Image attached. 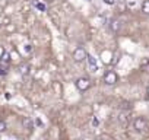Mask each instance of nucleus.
Returning a JSON list of instances; mask_svg holds the SVG:
<instances>
[{"label": "nucleus", "instance_id": "f257e3e1", "mask_svg": "<svg viewBox=\"0 0 149 140\" xmlns=\"http://www.w3.org/2000/svg\"><path fill=\"white\" fill-rule=\"evenodd\" d=\"M133 128L137 133H146L148 131V120L145 117H136L133 121Z\"/></svg>", "mask_w": 149, "mask_h": 140}, {"label": "nucleus", "instance_id": "f03ea898", "mask_svg": "<svg viewBox=\"0 0 149 140\" xmlns=\"http://www.w3.org/2000/svg\"><path fill=\"white\" fill-rule=\"evenodd\" d=\"M118 82V75L114 72V70H108V72L104 73V83L108 86H113Z\"/></svg>", "mask_w": 149, "mask_h": 140}, {"label": "nucleus", "instance_id": "7ed1b4c3", "mask_svg": "<svg viewBox=\"0 0 149 140\" xmlns=\"http://www.w3.org/2000/svg\"><path fill=\"white\" fill-rule=\"evenodd\" d=\"M86 57H88V53L82 47H78L76 50L73 51V60L76 61V63H82L84 60H86Z\"/></svg>", "mask_w": 149, "mask_h": 140}, {"label": "nucleus", "instance_id": "20e7f679", "mask_svg": "<svg viewBox=\"0 0 149 140\" xmlns=\"http://www.w3.org/2000/svg\"><path fill=\"white\" fill-rule=\"evenodd\" d=\"M74 85H76L78 91H81V92H85V91H88V89L91 88V80H89L88 78H79V79H76Z\"/></svg>", "mask_w": 149, "mask_h": 140}, {"label": "nucleus", "instance_id": "39448f33", "mask_svg": "<svg viewBox=\"0 0 149 140\" xmlns=\"http://www.w3.org/2000/svg\"><path fill=\"white\" fill-rule=\"evenodd\" d=\"M18 70H19V73H21L22 76H26V75L29 73V70H31V64H29V63H21V64L18 66Z\"/></svg>", "mask_w": 149, "mask_h": 140}, {"label": "nucleus", "instance_id": "423d86ee", "mask_svg": "<svg viewBox=\"0 0 149 140\" xmlns=\"http://www.w3.org/2000/svg\"><path fill=\"white\" fill-rule=\"evenodd\" d=\"M86 61H88V66H89V69L92 70V72H97V69H98V66H97V58H95L94 55H89V54H88Z\"/></svg>", "mask_w": 149, "mask_h": 140}, {"label": "nucleus", "instance_id": "0eeeda50", "mask_svg": "<svg viewBox=\"0 0 149 140\" xmlns=\"http://www.w3.org/2000/svg\"><path fill=\"white\" fill-rule=\"evenodd\" d=\"M110 29H111L113 32H118V31L121 29L120 21H118V19H111V21H110Z\"/></svg>", "mask_w": 149, "mask_h": 140}, {"label": "nucleus", "instance_id": "6e6552de", "mask_svg": "<svg viewBox=\"0 0 149 140\" xmlns=\"http://www.w3.org/2000/svg\"><path fill=\"white\" fill-rule=\"evenodd\" d=\"M22 125H24V128H26V130H32L34 128V124H32V121H31V118H22Z\"/></svg>", "mask_w": 149, "mask_h": 140}, {"label": "nucleus", "instance_id": "1a4fd4ad", "mask_svg": "<svg viewBox=\"0 0 149 140\" xmlns=\"http://www.w3.org/2000/svg\"><path fill=\"white\" fill-rule=\"evenodd\" d=\"M140 67L145 70V72H149V57L142 58V61H140Z\"/></svg>", "mask_w": 149, "mask_h": 140}, {"label": "nucleus", "instance_id": "9d476101", "mask_svg": "<svg viewBox=\"0 0 149 140\" xmlns=\"http://www.w3.org/2000/svg\"><path fill=\"white\" fill-rule=\"evenodd\" d=\"M8 72H9V64L0 63V76H5V75H8Z\"/></svg>", "mask_w": 149, "mask_h": 140}, {"label": "nucleus", "instance_id": "9b49d317", "mask_svg": "<svg viewBox=\"0 0 149 140\" xmlns=\"http://www.w3.org/2000/svg\"><path fill=\"white\" fill-rule=\"evenodd\" d=\"M9 60H10V55H9V53L3 51V53H2V55H0V63H5V64H9Z\"/></svg>", "mask_w": 149, "mask_h": 140}, {"label": "nucleus", "instance_id": "f8f14e48", "mask_svg": "<svg viewBox=\"0 0 149 140\" xmlns=\"http://www.w3.org/2000/svg\"><path fill=\"white\" fill-rule=\"evenodd\" d=\"M140 9H142V12H143L145 15H149V0H143Z\"/></svg>", "mask_w": 149, "mask_h": 140}, {"label": "nucleus", "instance_id": "ddd939ff", "mask_svg": "<svg viewBox=\"0 0 149 140\" xmlns=\"http://www.w3.org/2000/svg\"><path fill=\"white\" fill-rule=\"evenodd\" d=\"M6 130V123L2 120V118H0V133H3Z\"/></svg>", "mask_w": 149, "mask_h": 140}, {"label": "nucleus", "instance_id": "4468645a", "mask_svg": "<svg viewBox=\"0 0 149 140\" xmlns=\"http://www.w3.org/2000/svg\"><path fill=\"white\" fill-rule=\"evenodd\" d=\"M35 6H37V9H40V10H45V5L44 3H35Z\"/></svg>", "mask_w": 149, "mask_h": 140}, {"label": "nucleus", "instance_id": "2eb2a0df", "mask_svg": "<svg viewBox=\"0 0 149 140\" xmlns=\"http://www.w3.org/2000/svg\"><path fill=\"white\" fill-rule=\"evenodd\" d=\"M104 3L108 6H113V5H116V0H104Z\"/></svg>", "mask_w": 149, "mask_h": 140}, {"label": "nucleus", "instance_id": "dca6fc26", "mask_svg": "<svg viewBox=\"0 0 149 140\" xmlns=\"http://www.w3.org/2000/svg\"><path fill=\"white\" fill-rule=\"evenodd\" d=\"M146 99H148V101H149V88H148V89H146Z\"/></svg>", "mask_w": 149, "mask_h": 140}, {"label": "nucleus", "instance_id": "f3484780", "mask_svg": "<svg viewBox=\"0 0 149 140\" xmlns=\"http://www.w3.org/2000/svg\"><path fill=\"white\" fill-rule=\"evenodd\" d=\"M45 2H48V3H51V2H54V0H45Z\"/></svg>", "mask_w": 149, "mask_h": 140}]
</instances>
